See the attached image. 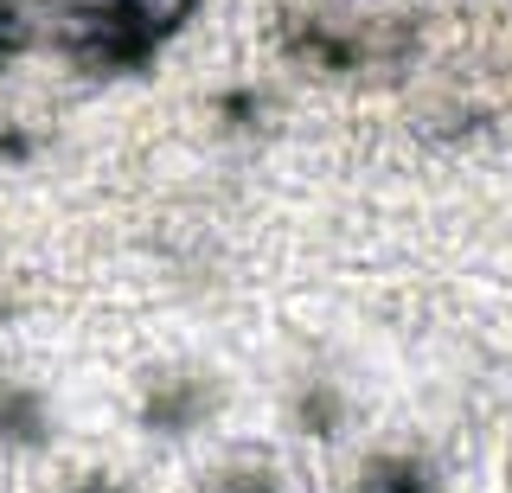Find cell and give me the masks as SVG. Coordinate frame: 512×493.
Returning a JSON list of instances; mask_svg holds the SVG:
<instances>
[{"label": "cell", "mask_w": 512, "mask_h": 493, "mask_svg": "<svg viewBox=\"0 0 512 493\" xmlns=\"http://www.w3.org/2000/svg\"><path fill=\"white\" fill-rule=\"evenodd\" d=\"M199 0H52V45L64 65L116 84V77H141L186 33Z\"/></svg>", "instance_id": "6da1fadb"}, {"label": "cell", "mask_w": 512, "mask_h": 493, "mask_svg": "<svg viewBox=\"0 0 512 493\" xmlns=\"http://www.w3.org/2000/svg\"><path fill=\"white\" fill-rule=\"evenodd\" d=\"M205 417H212V391H205L199 378H167V385H154L148 404H141V423H148L154 436H192Z\"/></svg>", "instance_id": "7a4b0ae2"}, {"label": "cell", "mask_w": 512, "mask_h": 493, "mask_svg": "<svg viewBox=\"0 0 512 493\" xmlns=\"http://www.w3.org/2000/svg\"><path fill=\"white\" fill-rule=\"evenodd\" d=\"M52 442V410L32 385H0V449L32 455Z\"/></svg>", "instance_id": "3957f363"}, {"label": "cell", "mask_w": 512, "mask_h": 493, "mask_svg": "<svg viewBox=\"0 0 512 493\" xmlns=\"http://www.w3.org/2000/svg\"><path fill=\"white\" fill-rule=\"evenodd\" d=\"M352 493H442V481H436V468H429L423 455L391 449V455L365 461L359 481H352Z\"/></svg>", "instance_id": "277c9868"}, {"label": "cell", "mask_w": 512, "mask_h": 493, "mask_svg": "<svg viewBox=\"0 0 512 493\" xmlns=\"http://www.w3.org/2000/svg\"><path fill=\"white\" fill-rule=\"evenodd\" d=\"M32 39H39V7L32 0H0V71L13 58H26Z\"/></svg>", "instance_id": "5b68a950"}, {"label": "cell", "mask_w": 512, "mask_h": 493, "mask_svg": "<svg viewBox=\"0 0 512 493\" xmlns=\"http://www.w3.org/2000/svg\"><path fill=\"white\" fill-rule=\"evenodd\" d=\"M212 493H282V481L269 468H231V474H218Z\"/></svg>", "instance_id": "8992f818"}, {"label": "cell", "mask_w": 512, "mask_h": 493, "mask_svg": "<svg viewBox=\"0 0 512 493\" xmlns=\"http://www.w3.org/2000/svg\"><path fill=\"white\" fill-rule=\"evenodd\" d=\"M71 493H128V487H116V481H84V487H71Z\"/></svg>", "instance_id": "52a82bcc"}]
</instances>
